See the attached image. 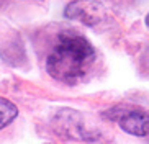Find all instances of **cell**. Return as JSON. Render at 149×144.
<instances>
[{"label": "cell", "mask_w": 149, "mask_h": 144, "mask_svg": "<svg viewBox=\"0 0 149 144\" xmlns=\"http://www.w3.org/2000/svg\"><path fill=\"white\" fill-rule=\"evenodd\" d=\"M54 129H56V134L70 141L90 143V141H95L98 138L97 133L85 128V121H84L82 115L75 110L69 108H62L57 111L56 118H54Z\"/></svg>", "instance_id": "obj_2"}, {"label": "cell", "mask_w": 149, "mask_h": 144, "mask_svg": "<svg viewBox=\"0 0 149 144\" xmlns=\"http://www.w3.org/2000/svg\"><path fill=\"white\" fill-rule=\"evenodd\" d=\"M17 116H18V108L15 106V103H12L3 97H0V129L8 126Z\"/></svg>", "instance_id": "obj_5"}, {"label": "cell", "mask_w": 149, "mask_h": 144, "mask_svg": "<svg viewBox=\"0 0 149 144\" xmlns=\"http://www.w3.org/2000/svg\"><path fill=\"white\" fill-rule=\"evenodd\" d=\"M95 57L93 46L84 36L74 31H62L46 59V70L59 82L77 83L92 69Z\"/></svg>", "instance_id": "obj_1"}, {"label": "cell", "mask_w": 149, "mask_h": 144, "mask_svg": "<svg viewBox=\"0 0 149 144\" xmlns=\"http://www.w3.org/2000/svg\"><path fill=\"white\" fill-rule=\"evenodd\" d=\"M66 18L79 20L87 26H97L107 20V10L98 0H74L66 7Z\"/></svg>", "instance_id": "obj_4"}, {"label": "cell", "mask_w": 149, "mask_h": 144, "mask_svg": "<svg viewBox=\"0 0 149 144\" xmlns=\"http://www.w3.org/2000/svg\"><path fill=\"white\" fill-rule=\"evenodd\" d=\"M105 116L120 123L125 133L131 136H148L149 134V113L138 108H125L121 105L115 106L111 111H107Z\"/></svg>", "instance_id": "obj_3"}, {"label": "cell", "mask_w": 149, "mask_h": 144, "mask_svg": "<svg viewBox=\"0 0 149 144\" xmlns=\"http://www.w3.org/2000/svg\"><path fill=\"white\" fill-rule=\"evenodd\" d=\"M146 25L149 26V13H148V15H146Z\"/></svg>", "instance_id": "obj_6"}]
</instances>
